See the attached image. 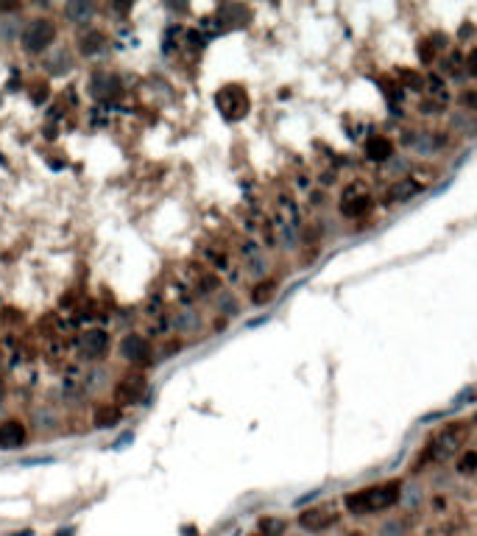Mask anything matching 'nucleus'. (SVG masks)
I'll use <instances>...</instances> for the list:
<instances>
[{"label": "nucleus", "instance_id": "2", "mask_svg": "<svg viewBox=\"0 0 477 536\" xmlns=\"http://www.w3.org/2000/svg\"><path fill=\"white\" fill-rule=\"evenodd\" d=\"M53 39H56V22L50 20V17H36V20H31L25 28H22V34H20V45H22V50L25 53H42V50H48L50 45H53Z\"/></svg>", "mask_w": 477, "mask_h": 536}, {"label": "nucleus", "instance_id": "1", "mask_svg": "<svg viewBox=\"0 0 477 536\" xmlns=\"http://www.w3.org/2000/svg\"><path fill=\"white\" fill-rule=\"evenodd\" d=\"M399 489H402L399 481H388V484H377V486H371V489L352 492V495L346 498V509H349L355 517L374 514V512H385V509H391V506L399 500Z\"/></svg>", "mask_w": 477, "mask_h": 536}, {"label": "nucleus", "instance_id": "15", "mask_svg": "<svg viewBox=\"0 0 477 536\" xmlns=\"http://www.w3.org/2000/svg\"><path fill=\"white\" fill-rule=\"evenodd\" d=\"M118 422H120V408H118V405H101V408L95 411V416H92V425H95L98 430L115 428Z\"/></svg>", "mask_w": 477, "mask_h": 536}, {"label": "nucleus", "instance_id": "22", "mask_svg": "<svg viewBox=\"0 0 477 536\" xmlns=\"http://www.w3.org/2000/svg\"><path fill=\"white\" fill-rule=\"evenodd\" d=\"M11 536H34V531H31V528H25V531H17V534H11Z\"/></svg>", "mask_w": 477, "mask_h": 536}, {"label": "nucleus", "instance_id": "4", "mask_svg": "<svg viewBox=\"0 0 477 536\" xmlns=\"http://www.w3.org/2000/svg\"><path fill=\"white\" fill-rule=\"evenodd\" d=\"M369 210H371V196H369L366 190L349 188V190L343 193V199H341V213H343L346 218H360V216H366Z\"/></svg>", "mask_w": 477, "mask_h": 536}, {"label": "nucleus", "instance_id": "11", "mask_svg": "<svg viewBox=\"0 0 477 536\" xmlns=\"http://www.w3.org/2000/svg\"><path fill=\"white\" fill-rule=\"evenodd\" d=\"M106 346H109V335H106L104 330H87V332L81 335V349H84L87 355H104Z\"/></svg>", "mask_w": 477, "mask_h": 536}, {"label": "nucleus", "instance_id": "12", "mask_svg": "<svg viewBox=\"0 0 477 536\" xmlns=\"http://www.w3.org/2000/svg\"><path fill=\"white\" fill-rule=\"evenodd\" d=\"M329 523H332V514H327V512H321V509H307V512L299 514V526H301L304 531H321V528H327Z\"/></svg>", "mask_w": 477, "mask_h": 536}, {"label": "nucleus", "instance_id": "14", "mask_svg": "<svg viewBox=\"0 0 477 536\" xmlns=\"http://www.w3.org/2000/svg\"><path fill=\"white\" fill-rule=\"evenodd\" d=\"M366 154H369V160H374V162H385V160L394 154V146H391L388 137H371V140L366 143Z\"/></svg>", "mask_w": 477, "mask_h": 536}, {"label": "nucleus", "instance_id": "23", "mask_svg": "<svg viewBox=\"0 0 477 536\" xmlns=\"http://www.w3.org/2000/svg\"><path fill=\"white\" fill-rule=\"evenodd\" d=\"M59 536H73V528H67V531H59Z\"/></svg>", "mask_w": 477, "mask_h": 536}, {"label": "nucleus", "instance_id": "18", "mask_svg": "<svg viewBox=\"0 0 477 536\" xmlns=\"http://www.w3.org/2000/svg\"><path fill=\"white\" fill-rule=\"evenodd\" d=\"M477 470V453H467L461 461H458V472L461 475H472Z\"/></svg>", "mask_w": 477, "mask_h": 536}, {"label": "nucleus", "instance_id": "10", "mask_svg": "<svg viewBox=\"0 0 477 536\" xmlns=\"http://www.w3.org/2000/svg\"><path fill=\"white\" fill-rule=\"evenodd\" d=\"M118 90H120V84H118V78L115 76H109V73H95L92 76V81H90V92L95 95V98H109V95H118Z\"/></svg>", "mask_w": 477, "mask_h": 536}, {"label": "nucleus", "instance_id": "13", "mask_svg": "<svg viewBox=\"0 0 477 536\" xmlns=\"http://www.w3.org/2000/svg\"><path fill=\"white\" fill-rule=\"evenodd\" d=\"M104 45H106V36H104V31H87L81 39H78V50L84 53V56H95V53H101L104 50Z\"/></svg>", "mask_w": 477, "mask_h": 536}, {"label": "nucleus", "instance_id": "16", "mask_svg": "<svg viewBox=\"0 0 477 536\" xmlns=\"http://www.w3.org/2000/svg\"><path fill=\"white\" fill-rule=\"evenodd\" d=\"M92 11H95V6L87 3V0H76V3H67V6H64V14H67L73 22H87V20L92 17Z\"/></svg>", "mask_w": 477, "mask_h": 536}, {"label": "nucleus", "instance_id": "20", "mask_svg": "<svg viewBox=\"0 0 477 536\" xmlns=\"http://www.w3.org/2000/svg\"><path fill=\"white\" fill-rule=\"evenodd\" d=\"M467 67H469V73H475L477 76V50L469 53V59H467Z\"/></svg>", "mask_w": 477, "mask_h": 536}, {"label": "nucleus", "instance_id": "17", "mask_svg": "<svg viewBox=\"0 0 477 536\" xmlns=\"http://www.w3.org/2000/svg\"><path fill=\"white\" fill-rule=\"evenodd\" d=\"M273 290H276V279H262V282L254 288L251 302H254V304H265V302H271Z\"/></svg>", "mask_w": 477, "mask_h": 536}, {"label": "nucleus", "instance_id": "9", "mask_svg": "<svg viewBox=\"0 0 477 536\" xmlns=\"http://www.w3.org/2000/svg\"><path fill=\"white\" fill-rule=\"evenodd\" d=\"M25 442V428L20 422H3L0 425V450H17Z\"/></svg>", "mask_w": 477, "mask_h": 536}, {"label": "nucleus", "instance_id": "8", "mask_svg": "<svg viewBox=\"0 0 477 536\" xmlns=\"http://www.w3.org/2000/svg\"><path fill=\"white\" fill-rule=\"evenodd\" d=\"M422 190V185L416 182V179H399V182H394L391 188H388V193H385V202L388 204H402V202H411L416 193Z\"/></svg>", "mask_w": 477, "mask_h": 536}, {"label": "nucleus", "instance_id": "3", "mask_svg": "<svg viewBox=\"0 0 477 536\" xmlns=\"http://www.w3.org/2000/svg\"><path fill=\"white\" fill-rule=\"evenodd\" d=\"M215 104H218V109L224 112L227 120H240V118H245V112H248V95H245V90L238 87V84L224 87V90L215 95Z\"/></svg>", "mask_w": 477, "mask_h": 536}, {"label": "nucleus", "instance_id": "21", "mask_svg": "<svg viewBox=\"0 0 477 536\" xmlns=\"http://www.w3.org/2000/svg\"><path fill=\"white\" fill-rule=\"evenodd\" d=\"M50 461H53V458H48V456H45V458H25L22 464H25V467H31V464H50Z\"/></svg>", "mask_w": 477, "mask_h": 536}, {"label": "nucleus", "instance_id": "5", "mask_svg": "<svg viewBox=\"0 0 477 536\" xmlns=\"http://www.w3.org/2000/svg\"><path fill=\"white\" fill-rule=\"evenodd\" d=\"M276 230H279V238L282 241H293V235L299 232V210L290 199H282L279 202V216H276Z\"/></svg>", "mask_w": 477, "mask_h": 536}, {"label": "nucleus", "instance_id": "6", "mask_svg": "<svg viewBox=\"0 0 477 536\" xmlns=\"http://www.w3.org/2000/svg\"><path fill=\"white\" fill-rule=\"evenodd\" d=\"M148 355H151V346H148V341H145L143 335H137V332L123 335V341H120V358H123V360H129V363H145Z\"/></svg>", "mask_w": 477, "mask_h": 536}, {"label": "nucleus", "instance_id": "7", "mask_svg": "<svg viewBox=\"0 0 477 536\" xmlns=\"http://www.w3.org/2000/svg\"><path fill=\"white\" fill-rule=\"evenodd\" d=\"M143 391H145V380H143L140 374H134V377H123V383L115 388V402H118V408H120V405H131V402H137V400L143 397Z\"/></svg>", "mask_w": 477, "mask_h": 536}, {"label": "nucleus", "instance_id": "19", "mask_svg": "<svg viewBox=\"0 0 477 536\" xmlns=\"http://www.w3.org/2000/svg\"><path fill=\"white\" fill-rule=\"evenodd\" d=\"M436 92V98L439 101H447V90H444V84L439 81V78H430V95Z\"/></svg>", "mask_w": 477, "mask_h": 536}]
</instances>
